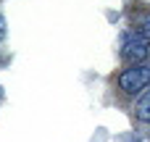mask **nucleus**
I'll return each instance as SVG.
<instances>
[{
	"label": "nucleus",
	"mask_w": 150,
	"mask_h": 142,
	"mask_svg": "<svg viewBox=\"0 0 150 142\" xmlns=\"http://www.w3.org/2000/svg\"><path fill=\"white\" fill-rule=\"evenodd\" d=\"M137 32H140L142 37H148V40H150V18H145V21L137 24Z\"/></svg>",
	"instance_id": "obj_4"
},
{
	"label": "nucleus",
	"mask_w": 150,
	"mask_h": 142,
	"mask_svg": "<svg viewBox=\"0 0 150 142\" xmlns=\"http://www.w3.org/2000/svg\"><path fill=\"white\" fill-rule=\"evenodd\" d=\"M3 37H5V21L0 18V40H3Z\"/></svg>",
	"instance_id": "obj_5"
},
{
	"label": "nucleus",
	"mask_w": 150,
	"mask_h": 142,
	"mask_svg": "<svg viewBox=\"0 0 150 142\" xmlns=\"http://www.w3.org/2000/svg\"><path fill=\"white\" fill-rule=\"evenodd\" d=\"M137 119H142V121H150V92L137 103Z\"/></svg>",
	"instance_id": "obj_3"
},
{
	"label": "nucleus",
	"mask_w": 150,
	"mask_h": 142,
	"mask_svg": "<svg viewBox=\"0 0 150 142\" xmlns=\"http://www.w3.org/2000/svg\"><path fill=\"white\" fill-rule=\"evenodd\" d=\"M148 84H150V69L148 66H132V69H127V71L119 76V87H121L127 95H137V92H142Z\"/></svg>",
	"instance_id": "obj_1"
},
{
	"label": "nucleus",
	"mask_w": 150,
	"mask_h": 142,
	"mask_svg": "<svg viewBox=\"0 0 150 142\" xmlns=\"http://www.w3.org/2000/svg\"><path fill=\"white\" fill-rule=\"evenodd\" d=\"M148 45H150L148 37H142L140 32H132V34H127V40L121 45V58L140 66V61L148 58Z\"/></svg>",
	"instance_id": "obj_2"
}]
</instances>
